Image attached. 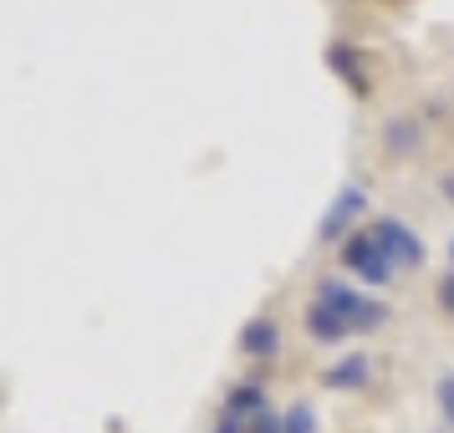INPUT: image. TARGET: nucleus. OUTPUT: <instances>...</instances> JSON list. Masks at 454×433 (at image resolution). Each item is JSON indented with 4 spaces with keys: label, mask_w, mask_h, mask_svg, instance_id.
Instances as JSON below:
<instances>
[{
    "label": "nucleus",
    "mask_w": 454,
    "mask_h": 433,
    "mask_svg": "<svg viewBox=\"0 0 454 433\" xmlns=\"http://www.w3.org/2000/svg\"><path fill=\"white\" fill-rule=\"evenodd\" d=\"M368 235L378 240V250L388 255L393 266H398V260H403V266H419V260H424V245H419V240H413V229L398 225V220H378Z\"/></svg>",
    "instance_id": "1"
},
{
    "label": "nucleus",
    "mask_w": 454,
    "mask_h": 433,
    "mask_svg": "<svg viewBox=\"0 0 454 433\" xmlns=\"http://www.w3.org/2000/svg\"><path fill=\"white\" fill-rule=\"evenodd\" d=\"M342 260H348L352 270H363V281H372V286L393 281V260L378 250V240H372V235H363V229H357V240L342 250Z\"/></svg>",
    "instance_id": "2"
},
{
    "label": "nucleus",
    "mask_w": 454,
    "mask_h": 433,
    "mask_svg": "<svg viewBox=\"0 0 454 433\" xmlns=\"http://www.w3.org/2000/svg\"><path fill=\"white\" fill-rule=\"evenodd\" d=\"M276 347H281V336H276V321H270V316H255V321L240 331V352H246V357H276Z\"/></svg>",
    "instance_id": "3"
},
{
    "label": "nucleus",
    "mask_w": 454,
    "mask_h": 433,
    "mask_svg": "<svg viewBox=\"0 0 454 433\" xmlns=\"http://www.w3.org/2000/svg\"><path fill=\"white\" fill-rule=\"evenodd\" d=\"M307 331L311 336H317V342H342V336H348V321H342V316H337V311H327V306H317V301H311V311H307Z\"/></svg>",
    "instance_id": "4"
},
{
    "label": "nucleus",
    "mask_w": 454,
    "mask_h": 433,
    "mask_svg": "<svg viewBox=\"0 0 454 433\" xmlns=\"http://www.w3.org/2000/svg\"><path fill=\"white\" fill-rule=\"evenodd\" d=\"M322 383H327V388H363V383H368V357H348V362L327 367Z\"/></svg>",
    "instance_id": "5"
},
{
    "label": "nucleus",
    "mask_w": 454,
    "mask_h": 433,
    "mask_svg": "<svg viewBox=\"0 0 454 433\" xmlns=\"http://www.w3.org/2000/svg\"><path fill=\"white\" fill-rule=\"evenodd\" d=\"M357 205H363V194H357V189H348V194H342V199L332 205V214L322 220V240H337V229L348 225L352 214H357Z\"/></svg>",
    "instance_id": "6"
},
{
    "label": "nucleus",
    "mask_w": 454,
    "mask_h": 433,
    "mask_svg": "<svg viewBox=\"0 0 454 433\" xmlns=\"http://www.w3.org/2000/svg\"><path fill=\"white\" fill-rule=\"evenodd\" d=\"M281 433H317V413H311V403H296V408L281 413Z\"/></svg>",
    "instance_id": "7"
},
{
    "label": "nucleus",
    "mask_w": 454,
    "mask_h": 433,
    "mask_svg": "<svg viewBox=\"0 0 454 433\" xmlns=\"http://www.w3.org/2000/svg\"><path fill=\"white\" fill-rule=\"evenodd\" d=\"M439 408H444V423L454 429V372L439 377Z\"/></svg>",
    "instance_id": "8"
},
{
    "label": "nucleus",
    "mask_w": 454,
    "mask_h": 433,
    "mask_svg": "<svg viewBox=\"0 0 454 433\" xmlns=\"http://www.w3.org/2000/svg\"><path fill=\"white\" fill-rule=\"evenodd\" d=\"M230 408H235V413H240V408L255 413V408H261V388H235V392H230Z\"/></svg>",
    "instance_id": "9"
},
{
    "label": "nucleus",
    "mask_w": 454,
    "mask_h": 433,
    "mask_svg": "<svg viewBox=\"0 0 454 433\" xmlns=\"http://www.w3.org/2000/svg\"><path fill=\"white\" fill-rule=\"evenodd\" d=\"M439 306H444V316H454V275L439 281Z\"/></svg>",
    "instance_id": "10"
},
{
    "label": "nucleus",
    "mask_w": 454,
    "mask_h": 433,
    "mask_svg": "<svg viewBox=\"0 0 454 433\" xmlns=\"http://www.w3.org/2000/svg\"><path fill=\"white\" fill-rule=\"evenodd\" d=\"M250 433H281V418H270V413H261V418H255V429Z\"/></svg>",
    "instance_id": "11"
},
{
    "label": "nucleus",
    "mask_w": 454,
    "mask_h": 433,
    "mask_svg": "<svg viewBox=\"0 0 454 433\" xmlns=\"http://www.w3.org/2000/svg\"><path fill=\"white\" fill-rule=\"evenodd\" d=\"M215 433H246V423H235V418H225V423H220Z\"/></svg>",
    "instance_id": "12"
}]
</instances>
